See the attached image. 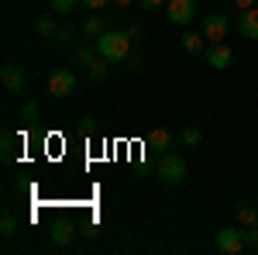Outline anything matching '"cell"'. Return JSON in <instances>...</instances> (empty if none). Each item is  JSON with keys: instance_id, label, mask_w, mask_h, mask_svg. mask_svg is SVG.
<instances>
[{"instance_id": "277c9868", "label": "cell", "mask_w": 258, "mask_h": 255, "mask_svg": "<svg viewBox=\"0 0 258 255\" xmlns=\"http://www.w3.org/2000/svg\"><path fill=\"white\" fill-rule=\"evenodd\" d=\"M203 62L210 66V69H231V62H234V52H231V45L227 41H210L207 45V52H203Z\"/></svg>"}, {"instance_id": "4fadbf2b", "label": "cell", "mask_w": 258, "mask_h": 255, "mask_svg": "<svg viewBox=\"0 0 258 255\" xmlns=\"http://www.w3.org/2000/svg\"><path fill=\"white\" fill-rule=\"evenodd\" d=\"M182 48H186L189 56H203V52H207V35H203V31H186V35H182Z\"/></svg>"}, {"instance_id": "d6986e66", "label": "cell", "mask_w": 258, "mask_h": 255, "mask_svg": "<svg viewBox=\"0 0 258 255\" xmlns=\"http://www.w3.org/2000/svg\"><path fill=\"white\" fill-rule=\"evenodd\" d=\"M18 231H21V224H18V217H14V214L0 217V235H4V238H14Z\"/></svg>"}, {"instance_id": "7c38bea8", "label": "cell", "mask_w": 258, "mask_h": 255, "mask_svg": "<svg viewBox=\"0 0 258 255\" xmlns=\"http://www.w3.org/2000/svg\"><path fill=\"white\" fill-rule=\"evenodd\" d=\"M148 148H155L159 156H165V152L172 148V135H169L165 128H152V131H148Z\"/></svg>"}, {"instance_id": "603a6c76", "label": "cell", "mask_w": 258, "mask_h": 255, "mask_svg": "<svg viewBox=\"0 0 258 255\" xmlns=\"http://www.w3.org/2000/svg\"><path fill=\"white\" fill-rule=\"evenodd\" d=\"M244 245L248 248H258V224L255 228H244Z\"/></svg>"}, {"instance_id": "ba28073f", "label": "cell", "mask_w": 258, "mask_h": 255, "mask_svg": "<svg viewBox=\"0 0 258 255\" xmlns=\"http://www.w3.org/2000/svg\"><path fill=\"white\" fill-rule=\"evenodd\" d=\"M203 35H207V41H224L227 38V14H220V11L207 14L203 18Z\"/></svg>"}, {"instance_id": "52a82bcc", "label": "cell", "mask_w": 258, "mask_h": 255, "mask_svg": "<svg viewBox=\"0 0 258 255\" xmlns=\"http://www.w3.org/2000/svg\"><path fill=\"white\" fill-rule=\"evenodd\" d=\"M165 14H169L172 24L186 28L189 21L197 18V0H169V4H165Z\"/></svg>"}, {"instance_id": "484cf974", "label": "cell", "mask_w": 258, "mask_h": 255, "mask_svg": "<svg viewBox=\"0 0 258 255\" xmlns=\"http://www.w3.org/2000/svg\"><path fill=\"white\" fill-rule=\"evenodd\" d=\"M138 4L145 7V11H159V7H165L169 0H138Z\"/></svg>"}, {"instance_id": "ffe728a7", "label": "cell", "mask_w": 258, "mask_h": 255, "mask_svg": "<svg viewBox=\"0 0 258 255\" xmlns=\"http://www.w3.org/2000/svg\"><path fill=\"white\" fill-rule=\"evenodd\" d=\"M21 121H24V124H35V121H38V104H35V100H28V104L21 107Z\"/></svg>"}, {"instance_id": "83f0119b", "label": "cell", "mask_w": 258, "mask_h": 255, "mask_svg": "<svg viewBox=\"0 0 258 255\" xmlns=\"http://www.w3.org/2000/svg\"><path fill=\"white\" fill-rule=\"evenodd\" d=\"M114 4H117V7H131L135 0H114Z\"/></svg>"}, {"instance_id": "8992f818", "label": "cell", "mask_w": 258, "mask_h": 255, "mask_svg": "<svg viewBox=\"0 0 258 255\" xmlns=\"http://www.w3.org/2000/svg\"><path fill=\"white\" fill-rule=\"evenodd\" d=\"M0 83H4L7 93H24L28 90V76H24V69L18 62H4L0 66Z\"/></svg>"}, {"instance_id": "ac0fdd59", "label": "cell", "mask_w": 258, "mask_h": 255, "mask_svg": "<svg viewBox=\"0 0 258 255\" xmlns=\"http://www.w3.org/2000/svg\"><path fill=\"white\" fill-rule=\"evenodd\" d=\"M179 141H182V148H197L200 141H203V135H200V128H193V124H186V128L179 131Z\"/></svg>"}, {"instance_id": "3957f363", "label": "cell", "mask_w": 258, "mask_h": 255, "mask_svg": "<svg viewBox=\"0 0 258 255\" xmlns=\"http://www.w3.org/2000/svg\"><path fill=\"white\" fill-rule=\"evenodd\" d=\"M48 93L52 97H69V93H76V73L69 69V66H59V69H52L48 73Z\"/></svg>"}, {"instance_id": "e0dca14e", "label": "cell", "mask_w": 258, "mask_h": 255, "mask_svg": "<svg viewBox=\"0 0 258 255\" xmlns=\"http://www.w3.org/2000/svg\"><path fill=\"white\" fill-rule=\"evenodd\" d=\"M86 73H90V79H93V83H103V79H107V73H110V66H107V59H103V56H97V59L90 62V69H86Z\"/></svg>"}, {"instance_id": "9c48e42d", "label": "cell", "mask_w": 258, "mask_h": 255, "mask_svg": "<svg viewBox=\"0 0 258 255\" xmlns=\"http://www.w3.org/2000/svg\"><path fill=\"white\" fill-rule=\"evenodd\" d=\"M238 28H241V38L258 41V4H255V7H248V11H241Z\"/></svg>"}, {"instance_id": "4316f807", "label": "cell", "mask_w": 258, "mask_h": 255, "mask_svg": "<svg viewBox=\"0 0 258 255\" xmlns=\"http://www.w3.org/2000/svg\"><path fill=\"white\" fill-rule=\"evenodd\" d=\"M258 0H234V7H238V11H248V7H255Z\"/></svg>"}, {"instance_id": "d4e9b609", "label": "cell", "mask_w": 258, "mask_h": 255, "mask_svg": "<svg viewBox=\"0 0 258 255\" xmlns=\"http://www.w3.org/2000/svg\"><path fill=\"white\" fill-rule=\"evenodd\" d=\"M73 35H76V31H73L69 24H59V35H55V41H69Z\"/></svg>"}, {"instance_id": "9a60e30c", "label": "cell", "mask_w": 258, "mask_h": 255, "mask_svg": "<svg viewBox=\"0 0 258 255\" xmlns=\"http://www.w3.org/2000/svg\"><path fill=\"white\" fill-rule=\"evenodd\" d=\"M35 35H38V38H45V41H55V35H59V24L45 14V18L35 21Z\"/></svg>"}, {"instance_id": "5bb4252c", "label": "cell", "mask_w": 258, "mask_h": 255, "mask_svg": "<svg viewBox=\"0 0 258 255\" xmlns=\"http://www.w3.org/2000/svg\"><path fill=\"white\" fill-rule=\"evenodd\" d=\"M80 31H83V38H86V41H97L100 35L107 31V28H103V18H100V14H90V18L83 21V28H80Z\"/></svg>"}, {"instance_id": "6da1fadb", "label": "cell", "mask_w": 258, "mask_h": 255, "mask_svg": "<svg viewBox=\"0 0 258 255\" xmlns=\"http://www.w3.org/2000/svg\"><path fill=\"white\" fill-rule=\"evenodd\" d=\"M131 38H135L131 31H114V28H107L97 38V52L107 62H127L131 59Z\"/></svg>"}, {"instance_id": "5b68a950", "label": "cell", "mask_w": 258, "mask_h": 255, "mask_svg": "<svg viewBox=\"0 0 258 255\" xmlns=\"http://www.w3.org/2000/svg\"><path fill=\"white\" fill-rule=\"evenodd\" d=\"M214 245H217L220 255H238L241 248H248L244 245V228H220Z\"/></svg>"}, {"instance_id": "44dd1931", "label": "cell", "mask_w": 258, "mask_h": 255, "mask_svg": "<svg viewBox=\"0 0 258 255\" xmlns=\"http://www.w3.org/2000/svg\"><path fill=\"white\" fill-rule=\"evenodd\" d=\"M0 156H4V162H14V135L0 138Z\"/></svg>"}, {"instance_id": "2e32d148", "label": "cell", "mask_w": 258, "mask_h": 255, "mask_svg": "<svg viewBox=\"0 0 258 255\" xmlns=\"http://www.w3.org/2000/svg\"><path fill=\"white\" fill-rule=\"evenodd\" d=\"M238 221H241V228H255L258 224V207L255 203H238Z\"/></svg>"}, {"instance_id": "30bf717a", "label": "cell", "mask_w": 258, "mask_h": 255, "mask_svg": "<svg viewBox=\"0 0 258 255\" xmlns=\"http://www.w3.org/2000/svg\"><path fill=\"white\" fill-rule=\"evenodd\" d=\"M97 56H100L97 41H83V45L73 48V66H76V69H90V62L97 59Z\"/></svg>"}, {"instance_id": "7402d4cb", "label": "cell", "mask_w": 258, "mask_h": 255, "mask_svg": "<svg viewBox=\"0 0 258 255\" xmlns=\"http://www.w3.org/2000/svg\"><path fill=\"white\" fill-rule=\"evenodd\" d=\"M76 4H80V0H48V7H52V11H59V14H73V11H76Z\"/></svg>"}, {"instance_id": "7a4b0ae2", "label": "cell", "mask_w": 258, "mask_h": 255, "mask_svg": "<svg viewBox=\"0 0 258 255\" xmlns=\"http://www.w3.org/2000/svg\"><path fill=\"white\" fill-rule=\"evenodd\" d=\"M159 179L165 186H179V183H186V159L179 156V152H165L159 156Z\"/></svg>"}, {"instance_id": "cb8c5ba5", "label": "cell", "mask_w": 258, "mask_h": 255, "mask_svg": "<svg viewBox=\"0 0 258 255\" xmlns=\"http://www.w3.org/2000/svg\"><path fill=\"white\" fill-rule=\"evenodd\" d=\"M83 7H90V11H107V4L110 0H80Z\"/></svg>"}, {"instance_id": "8fae6325", "label": "cell", "mask_w": 258, "mask_h": 255, "mask_svg": "<svg viewBox=\"0 0 258 255\" xmlns=\"http://www.w3.org/2000/svg\"><path fill=\"white\" fill-rule=\"evenodd\" d=\"M52 245H55V248H69V245H73V238H76V228H73V224H69V221H59V224H55V228H52Z\"/></svg>"}]
</instances>
